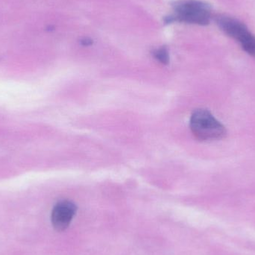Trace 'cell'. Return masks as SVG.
<instances>
[{
  "label": "cell",
  "instance_id": "1",
  "mask_svg": "<svg viewBox=\"0 0 255 255\" xmlns=\"http://www.w3.org/2000/svg\"><path fill=\"white\" fill-rule=\"evenodd\" d=\"M175 16L167 18V22L173 21L207 25L213 18L212 8L208 3L201 0H180L173 5Z\"/></svg>",
  "mask_w": 255,
  "mask_h": 255
},
{
  "label": "cell",
  "instance_id": "4",
  "mask_svg": "<svg viewBox=\"0 0 255 255\" xmlns=\"http://www.w3.org/2000/svg\"><path fill=\"white\" fill-rule=\"evenodd\" d=\"M76 210V205L70 201L58 202L54 207L52 213V223L54 228L59 232L65 230L74 217Z\"/></svg>",
  "mask_w": 255,
  "mask_h": 255
},
{
  "label": "cell",
  "instance_id": "2",
  "mask_svg": "<svg viewBox=\"0 0 255 255\" xmlns=\"http://www.w3.org/2000/svg\"><path fill=\"white\" fill-rule=\"evenodd\" d=\"M215 19L225 34L238 42L247 53L255 58V35L244 22L226 14L217 15Z\"/></svg>",
  "mask_w": 255,
  "mask_h": 255
},
{
  "label": "cell",
  "instance_id": "6",
  "mask_svg": "<svg viewBox=\"0 0 255 255\" xmlns=\"http://www.w3.org/2000/svg\"><path fill=\"white\" fill-rule=\"evenodd\" d=\"M82 43L84 46H89V45H91V43H92V41H91V40H89V39L85 38L82 40Z\"/></svg>",
  "mask_w": 255,
  "mask_h": 255
},
{
  "label": "cell",
  "instance_id": "3",
  "mask_svg": "<svg viewBox=\"0 0 255 255\" xmlns=\"http://www.w3.org/2000/svg\"><path fill=\"white\" fill-rule=\"evenodd\" d=\"M190 129L194 136L200 140L220 139L227 133L226 128L220 124L211 112L199 109L193 112L190 118Z\"/></svg>",
  "mask_w": 255,
  "mask_h": 255
},
{
  "label": "cell",
  "instance_id": "5",
  "mask_svg": "<svg viewBox=\"0 0 255 255\" xmlns=\"http://www.w3.org/2000/svg\"><path fill=\"white\" fill-rule=\"evenodd\" d=\"M153 55L159 62L163 64H168L169 61V52L165 47L159 48L153 52Z\"/></svg>",
  "mask_w": 255,
  "mask_h": 255
}]
</instances>
